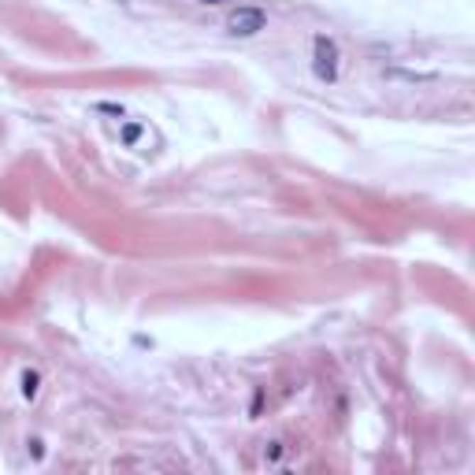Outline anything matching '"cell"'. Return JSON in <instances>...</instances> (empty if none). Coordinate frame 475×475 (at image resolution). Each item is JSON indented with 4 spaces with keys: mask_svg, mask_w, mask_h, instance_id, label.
Listing matches in <instances>:
<instances>
[{
    "mask_svg": "<svg viewBox=\"0 0 475 475\" xmlns=\"http://www.w3.org/2000/svg\"><path fill=\"white\" fill-rule=\"evenodd\" d=\"M312 71L323 82L338 78V45L331 38H316V45H312Z\"/></svg>",
    "mask_w": 475,
    "mask_h": 475,
    "instance_id": "cell-1",
    "label": "cell"
},
{
    "mask_svg": "<svg viewBox=\"0 0 475 475\" xmlns=\"http://www.w3.org/2000/svg\"><path fill=\"white\" fill-rule=\"evenodd\" d=\"M264 23H268V19H264V11H260V8H238L226 26H231L234 38H253V34H260V30H264Z\"/></svg>",
    "mask_w": 475,
    "mask_h": 475,
    "instance_id": "cell-2",
    "label": "cell"
},
{
    "mask_svg": "<svg viewBox=\"0 0 475 475\" xmlns=\"http://www.w3.org/2000/svg\"><path fill=\"white\" fill-rule=\"evenodd\" d=\"M23 383H26V386H23V390H26V398H34V394H38V375H26Z\"/></svg>",
    "mask_w": 475,
    "mask_h": 475,
    "instance_id": "cell-3",
    "label": "cell"
},
{
    "mask_svg": "<svg viewBox=\"0 0 475 475\" xmlns=\"http://www.w3.org/2000/svg\"><path fill=\"white\" fill-rule=\"evenodd\" d=\"M204 4H219V0H204Z\"/></svg>",
    "mask_w": 475,
    "mask_h": 475,
    "instance_id": "cell-4",
    "label": "cell"
}]
</instances>
